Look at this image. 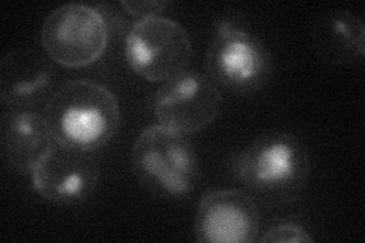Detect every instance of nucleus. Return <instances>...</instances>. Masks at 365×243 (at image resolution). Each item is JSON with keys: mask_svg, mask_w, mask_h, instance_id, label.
<instances>
[{"mask_svg": "<svg viewBox=\"0 0 365 243\" xmlns=\"http://www.w3.org/2000/svg\"><path fill=\"white\" fill-rule=\"evenodd\" d=\"M43 114L55 143L88 154L104 148L120 123L118 98L90 79L68 81L56 88Z\"/></svg>", "mask_w": 365, "mask_h": 243, "instance_id": "nucleus-1", "label": "nucleus"}, {"mask_svg": "<svg viewBox=\"0 0 365 243\" xmlns=\"http://www.w3.org/2000/svg\"><path fill=\"white\" fill-rule=\"evenodd\" d=\"M235 175L260 198L276 202L295 200L309 177L304 145L288 133H267L235 160Z\"/></svg>", "mask_w": 365, "mask_h": 243, "instance_id": "nucleus-2", "label": "nucleus"}, {"mask_svg": "<svg viewBox=\"0 0 365 243\" xmlns=\"http://www.w3.org/2000/svg\"><path fill=\"white\" fill-rule=\"evenodd\" d=\"M131 165L148 190L169 200L186 198L201 180L200 160L186 134L160 123L137 137Z\"/></svg>", "mask_w": 365, "mask_h": 243, "instance_id": "nucleus-3", "label": "nucleus"}, {"mask_svg": "<svg viewBox=\"0 0 365 243\" xmlns=\"http://www.w3.org/2000/svg\"><path fill=\"white\" fill-rule=\"evenodd\" d=\"M205 68L213 83L236 95H251L269 81L272 63L265 44L255 33L221 20L205 53Z\"/></svg>", "mask_w": 365, "mask_h": 243, "instance_id": "nucleus-4", "label": "nucleus"}, {"mask_svg": "<svg viewBox=\"0 0 365 243\" xmlns=\"http://www.w3.org/2000/svg\"><path fill=\"white\" fill-rule=\"evenodd\" d=\"M125 55L134 73L165 84L185 72L192 61V41L178 21L153 17L135 21L127 33Z\"/></svg>", "mask_w": 365, "mask_h": 243, "instance_id": "nucleus-5", "label": "nucleus"}, {"mask_svg": "<svg viewBox=\"0 0 365 243\" xmlns=\"http://www.w3.org/2000/svg\"><path fill=\"white\" fill-rule=\"evenodd\" d=\"M110 32L95 6L67 4L53 9L41 29L44 52L56 64L79 68L104 55Z\"/></svg>", "mask_w": 365, "mask_h": 243, "instance_id": "nucleus-6", "label": "nucleus"}, {"mask_svg": "<svg viewBox=\"0 0 365 243\" xmlns=\"http://www.w3.org/2000/svg\"><path fill=\"white\" fill-rule=\"evenodd\" d=\"M153 110L160 125L186 135L195 134L220 115L221 90L207 75L187 71L155 91Z\"/></svg>", "mask_w": 365, "mask_h": 243, "instance_id": "nucleus-7", "label": "nucleus"}, {"mask_svg": "<svg viewBox=\"0 0 365 243\" xmlns=\"http://www.w3.org/2000/svg\"><path fill=\"white\" fill-rule=\"evenodd\" d=\"M31 177L34 189L46 201L75 205L95 193L99 169L88 152L55 143Z\"/></svg>", "mask_w": 365, "mask_h": 243, "instance_id": "nucleus-8", "label": "nucleus"}, {"mask_svg": "<svg viewBox=\"0 0 365 243\" xmlns=\"http://www.w3.org/2000/svg\"><path fill=\"white\" fill-rule=\"evenodd\" d=\"M260 229L253 198L236 189L205 193L195 217V236L204 243H250Z\"/></svg>", "mask_w": 365, "mask_h": 243, "instance_id": "nucleus-9", "label": "nucleus"}, {"mask_svg": "<svg viewBox=\"0 0 365 243\" xmlns=\"http://www.w3.org/2000/svg\"><path fill=\"white\" fill-rule=\"evenodd\" d=\"M56 83L55 67L36 51H11L0 61V99L5 107L20 111L44 107Z\"/></svg>", "mask_w": 365, "mask_h": 243, "instance_id": "nucleus-10", "label": "nucleus"}, {"mask_svg": "<svg viewBox=\"0 0 365 243\" xmlns=\"http://www.w3.org/2000/svg\"><path fill=\"white\" fill-rule=\"evenodd\" d=\"M53 145L43 113L13 110L2 115L0 152L9 169L31 175Z\"/></svg>", "mask_w": 365, "mask_h": 243, "instance_id": "nucleus-11", "label": "nucleus"}, {"mask_svg": "<svg viewBox=\"0 0 365 243\" xmlns=\"http://www.w3.org/2000/svg\"><path fill=\"white\" fill-rule=\"evenodd\" d=\"M365 28L362 19L347 11H334L317 21L312 44L322 60L332 64H349L365 55Z\"/></svg>", "mask_w": 365, "mask_h": 243, "instance_id": "nucleus-12", "label": "nucleus"}, {"mask_svg": "<svg viewBox=\"0 0 365 243\" xmlns=\"http://www.w3.org/2000/svg\"><path fill=\"white\" fill-rule=\"evenodd\" d=\"M260 242H274V243H303V242H314L307 231L299 224H280L272 227L267 231L265 236Z\"/></svg>", "mask_w": 365, "mask_h": 243, "instance_id": "nucleus-13", "label": "nucleus"}, {"mask_svg": "<svg viewBox=\"0 0 365 243\" xmlns=\"http://www.w3.org/2000/svg\"><path fill=\"white\" fill-rule=\"evenodd\" d=\"M169 5V2H163V0H131V2H120V6L130 16H134L139 20L160 17V14Z\"/></svg>", "mask_w": 365, "mask_h": 243, "instance_id": "nucleus-14", "label": "nucleus"}]
</instances>
